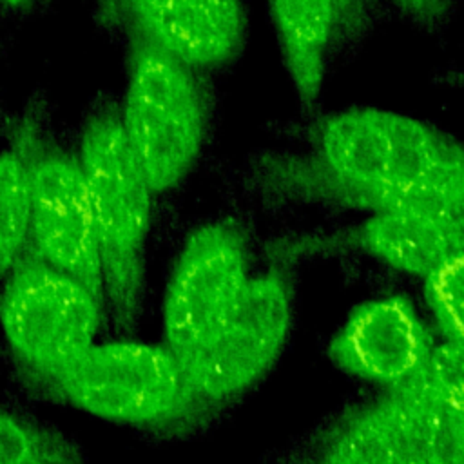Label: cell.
<instances>
[{
    "mask_svg": "<svg viewBox=\"0 0 464 464\" xmlns=\"http://www.w3.org/2000/svg\"><path fill=\"white\" fill-rule=\"evenodd\" d=\"M78 161L94 214L107 317L120 334L130 335L143 312L154 192L114 114L103 112L87 123Z\"/></svg>",
    "mask_w": 464,
    "mask_h": 464,
    "instance_id": "1",
    "label": "cell"
},
{
    "mask_svg": "<svg viewBox=\"0 0 464 464\" xmlns=\"http://www.w3.org/2000/svg\"><path fill=\"white\" fill-rule=\"evenodd\" d=\"M40 388L87 415L152 431L174 430L205 410L179 357L163 341L129 335L96 341Z\"/></svg>",
    "mask_w": 464,
    "mask_h": 464,
    "instance_id": "2",
    "label": "cell"
},
{
    "mask_svg": "<svg viewBox=\"0 0 464 464\" xmlns=\"http://www.w3.org/2000/svg\"><path fill=\"white\" fill-rule=\"evenodd\" d=\"M303 152L330 178L361 188L402 187L464 169V141L413 116L352 107L312 116Z\"/></svg>",
    "mask_w": 464,
    "mask_h": 464,
    "instance_id": "3",
    "label": "cell"
},
{
    "mask_svg": "<svg viewBox=\"0 0 464 464\" xmlns=\"http://www.w3.org/2000/svg\"><path fill=\"white\" fill-rule=\"evenodd\" d=\"M105 317V301L98 294L31 246L2 281V334L36 386L82 357L98 341Z\"/></svg>",
    "mask_w": 464,
    "mask_h": 464,
    "instance_id": "4",
    "label": "cell"
},
{
    "mask_svg": "<svg viewBox=\"0 0 464 464\" xmlns=\"http://www.w3.org/2000/svg\"><path fill=\"white\" fill-rule=\"evenodd\" d=\"M118 118L152 192L176 188L196 165L207 134V100L198 71L156 47L130 42Z\"/></svg>",
    "mask_w": 464,
    "mask_h": 464,
    "instance_id": "5",
    "label": "cell"
},
{
    "mask_svg": "<svg viewBox=\"0 0 464 464\" xmlns=\"http://www.w3.org/2000/svg\"><path fill=\"white\" fill-rule=\"evenodd\" d=\"M290 324V290L281 272L250 276L208 341L181 361L198 402L212 408L252 388L279 357Z\"/></svg>",
    "mask_w": 464,
    "mask_h": 464,
    "instance_id": "6",
    "label": "cell"
},
{
    "mask_svg": "<svg viewBox=\"0 0 464 464\" xmlns=\"http://www.w3.org/2000/svg\"><path fill=\"white\" fill-rule=\"evenodd\" d=\"M248 277V248L236 223L212 221L188 234L174 261L161 308L163 343L179 361L208 341Z\"/></svg>",
    "mask_w": 464,
    "mask_h": 464,
    "instance_id": "7",
    "label": "cell"
},
{
    "mask_svg": "<svg viewBox=\"0 0 464 464\" xmlns=\"http://www.w3.org/2000/svg\"><path fill=\"white\" fill-rule=\"evenodd\" d=\"M22 154L29 187V246L105 301L94 214L78 158L62 150Z\"/></svg>",
    "mask_w": 464,
    "mask_h": 464,
    "instance_id": "8",
    "label": "cell"
},
{
    "mask_svg": "<svg viewBox=\"0 0 464 464\" xmlns=\"http://www.w3.org/2000/svg\"><path fill=\"white\" fill-rule=\"evenodd\" d=\"M455 420L406 386L352 415L324 444L319 464H453Z\"/></svg>",
    "mask_w": 464,
    "mask_h": 464,
    "instance_id": "9",
    "label": "cell"
},
{
    "mask_svg": "<svg viewBox=\"0 0 464 464\" xmlns=\"http://www.w3.org/2000/svg\"><path fill=\"white\" fill-rule=\"evenodd\" d=\"M130 42L156 47L198 72L230 65L243 51V0H109Z\"/></svg>",
    "mask_w": 464,
    "mask_h": 464,
    "instance_id": "10",
    "label": "cell"
},
{
    "mask_svg": "<svg viewBox=\"0 0 464 464\" xmlns=\"http://www.w3.org/2000/svg\"><path fill=\"white\" fill-rule=\"evenodd\" d=\"M256 176L270 194L364 212L415 210L464 230V169L402 187L361 188L317 169L303 152H270L257 160Z\"/></svg>",
    "mask_w": 464,
    "mask_h": 464,
    "instance_id": "11",
    "label": "cell"
},
{
    "mask_svg": "<svg viewBox=\"0 0 464 464\" xmlns=\"http://www.w3.org/2000/svg\"><path fill=\"white\" fill-rule=\"evenodd\" d=\"M433 346L415 306L388 295L357 304L334 334L328 355L344 373L392 390L417 375Z\"/></svg>",
    "mask_w": 464,
    "mask_h": 464,
    "instance_id": "12",
    "label": "cell"
},
{
    "mask_svg": "<svg viewBox=\"0 0 464 464\" xmlns=\"http://www.w3.org/2000/svg\"><path fill=\"white\" fill-rule=\"evenodd\" d=\"M355 245L399 272L426 279L464 243V230L415 210H377L355 228Z\"/></svg>",
    "mask_w": 464,
    "mask_h": 464,
    "instance_id": "13",
    "label": "cell"
},
{
    "mask_svg": "<svg viewBox=\"0 0 464 464\" xmlns=\"http://www.w3.org/2000/svg\"><path fill=\"white\" fill-rule=\"evenodd\" d=\"M285 69L303 111L312 112L334 51V0H266Z\"/></svg>",
    "mask_w": 464,
    "mask_h": 464,
    "instance_id": "14",
    "label": "cell"
},
{
    "mask_svg": "<svg viewBox=\"0 0 464 464\" xmlns=\"http://www.w3.org/2000/svg\"><path fill=\"white\" fill-rule=\"evenodd\" d=\"M0 464H87V459L63 431L0 408Z\"/></svg>",
    "mask_w": 464,
    "mask_h": 464,
    "instance_id": "15",
    "label": "cell"
},
{
    "mask_svg": "<svg viewBox=\"0 0 464 464\" xmlns=\"http://www.w3.org/2000/svg\"><path fill=\"white\" fill-rule=\"evenodd\" d=\"M29 248V187L22 150L0 152V283Z\"/></svg>",
    "mask_w": 464,
    "mask_h": 464,
    "instance_id": "16",
    "label": "cell"
},
{
    "mask_svg": "<svg viewBox=\"0 0 464 464\" xmlns=\"http://www.w3.org/2000/svg\"><path fill=\"white\" fill-rule=\"evenodd\" d=\"M451 420L464 417V337L435 343L417 375L404 384Z\"/></svg>",
    "mask_w": 464,
    "mask_h": 464,
    "instance_id": "17",
    "label": "cell"
},
{
    "mask_svg": "<svg viewBox=\"0 0 464 464\" xmlns=\"http://www.w3.org/2000/svg\"><path fill=\"white\" fill-rule=\"evenodd\" d=\"M424 295L442 337H464V243L424 279Z\"/></svg>",
    "mask_w": 464,
    "mask_h": 464,
    "instance_id": "18",
    "label": "cell"
},
{
    "mask_svg": "<svg viewBox=\"0 0 464 464\" xmlns=\"http://www.w3.org/2000/svg\"><path fill=\"white\" fill-rule=\"evenodd\" d=\"M375 0H334L335 38L334 47H346L357 42L375 18Z\"/></svg>",
    "mask_w": 464,
    "mask_h": 464,
    "instance_id": "19",
    "label": "cell"
},
{
    "mask_svg": "<svg viewBox=\"0 0 464 464\" xmlns=\"http://www.w3.org/2000/svg\"><path fill=\"white\" fill-rule=\"evenodd\" d=\"M397 9L422 29L437 31L446 22L457 0H392Z\"/></svg>",
    "mask_w": 464,
    "mask_h": 464,
    "instance_id": "20",
    "label": "cell"
},
{
    "mask_svg": "<svg viewBox=\"0 0 464 464\" xmlns=\"http://www.w3.org/2000/svg\"><path fill=\"white\" fill-rule=\"evenodd\" d=\"M453 464H464V417L455 424V459Z\"/></svg>",
    "mask_w": 464,
    "mask_h": 464,
    "instance_id": "21",
    "label": "cell"
},
{
    "mask_svg": "<svg viewBox=\"0 0 464 464\" xmlns=\"http://www.w3.org/2000/svg\"><path fill=\"white\" fill-rule=\"evenodd\" d=\"M446 82L451 83V85H457V87L464 89V67H462V69H457V71H451V72L446 76Z\"/></svg>",
    "mask_w": 464,
    "mask_h": 464,
    "instance_id": "22",
    "label": "cell"
},
{
    "mask_svg": "<svg viewBox=\"0 0 464 464\" xmlns=\"http://www.w3.org/2000/svg\"><path fill=\"white\" fill-rule=\"evenodd\" d=\"M2 2H7V4H24L27 0H2Z\"/></svg>",
    "mask_w": 464,
    "mask_h": 464,
    "instance_id": "23",
    "label": "cell"
}]
</instances>
